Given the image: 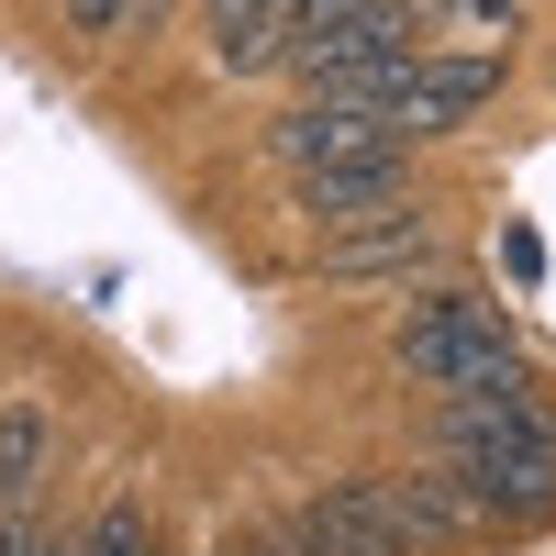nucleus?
<instances>
[{
    "instance_id": "obj_1",
    "label": "nucleus",
    "mask_w": 556,
    "mask_h": 556,
    "mask_svg": "<svg viewBox=\"0 0 556 556\" xmlns=\"http://www.w3.org/2000/svg\"><path fill=\"white\" fill-rule=\"evenodd\" d=\"M434 468L479 513V534L556 523V401H545V379L513 367V379H490V390L434 401Z\"/></svg>"
},
{
    "instance_id": "obj_2",
    "label": "nucleus",
    "mask_w": 556,
    "mask_h": 556,
    "mask_svg": "<svg viewBox=\"0 0 556 556\" xmlns=\"http://www.w3.org/2000/svg\"><path fill=\"white\" fill-rule=\"evenodd\" d=\"M390 367H401L412 390L456 401V390L513 379V367H523V334H513V312L479 301V290H424V301L390 323Z\"/></svg>"
},
{
    "instance_id": "obj_3",
    "label": "nucleus",
    "mask_w": 556,
    "mask_h": 556,
    "mask_svg": "<svg viewBox=\"0 0 556 556\" xmlns=\"http://www.w3.org/2000/svg\"><path fill=\"white\" fill-rule=\"evenodd\" d=\"M501 101V56H456V45H424V56H401L379 89H367V112L390 123V146H445V134H468L479 112Z\"/></svg>"
},
{
    "instance_id": "obj_4",
    "label": "nucleus",
    "mask_w": 556,
    "mask_h": 556,
    "mask_svg": "<svg viewBox=\"0 0 556 556\" xmlns=\"http://www.w3.org/2000/svg\"><path fill=\"white\" fill-rule=\"evenodd\" d=\"M290 556H424L390 513V468H356V479H323L290 523H278Z\"/></svg>"
},
{
    "instance_id": "obj_5",
    "label": "nucleus",
    "mask_w": 556,
    "mask_h": 556,
    "mask_svg": "<svg viewBox=\"0 0 556 556\" xmlns=\"http://www.w3.org/2000/svg\"><path fill=\"white\" fill-rule=\"evenodd\" d=\"M267 156L290 167V178H323V167H390V123L367 112V101H290L267 123Z\"/></svg>"
},
{
    "instance_id": "obj_6",
    "label": "nucleus",
    "mask_w": 556,
    "mask_h": 556,
    "mask_svg": "<svg viewBox=\"0 0 556 556\" xmlns=\"http://www.w3.org/2000/svg\"><path fill=\"white\" fill-rule=\"evenodd\" d=\"M290 212L312 223V245H345L367 235V223H401V212H424L412 201V167H323V178H290Z\"/></svg>"
},
{
    "instance_id": "obj_7",
    "label": "nucleus",
    "mask_w": 556,
    "mask_h": 556,
    "mask_svg": "<svg viewBox=\"0 0 556 556\" xmlns=\"http://www.w3.org/2000/svg\"><path fill=\"white\" fill-rule=\"evenodd\" d=\"M45 479H56V412L45 401H0V523L34 513Z\"/></svg>"
},
{
    "instance_id": "obj_8",
    "label": "nucleus",
    "mask_w": 556,
    "mask_h": 556,
    "mask_svg": "<svg viewBox=\"0 0 556 556\" xmlns=\"http://www.w3.org/2000/svg\"><path fill=\"white\" fill-rule=\"evenodd\" d=\"M278 12L290 0H201V56L223 78H267L278 67Z\"/></svg>"
},
{
    "instance_id": "obj_9",
    "label": "nucleus",
    "mask_w": 556,
    "mask_h": 556,
    "mask_svg": "<svg viewBox=\"0 0 556 556\" xmlns=\"http://www.w3.org/2000/svg\"><path fill=\"white\" fill-rule=\"evenodd\" d=\"M424 256H434V223H424V212H401V223H367V235L323 245V267H334V278H390V267H424Z\"/></svg>"
},
{
    "instance_id": "obj_10",
    "label": "nucleus",
    "mask_w": 556,
    "mask_h": 556,
    "mask_svg": "<svg viewBox=\"0 0 556 556\" xmlns=\"http://www.w3.org/2000/svg\"><path fill=\"white\" fill-rule=\"evenodd\" d=\"M513 23H523V0H434L424 12V34H456V56H501Z\"/></svg>"
},
{
    "instance_id": "obj_11",
    "label": "nucleus",
    "mask_w": 556,
    "mask_h": 556,
    "mask_svg": "<svg viewBox=\"0 0 556 556\" xmlns=\"http://www.w3.org/2000/svg\"><path fill=\"white\" fill-rule=\"evenodd\" d=\"M78 556H167V545L146 523V501H101V513L78 523Z\"/></svg>"
},
{
    "instance_id": "obj_12",
    "label": "nucleus",
    "mask_w": 556,
    "mask_h": 556,
    "mask_svg": "<svg viewBox=\"0 0 556 556\" xmlns=\"http://www.w3.org/2000/svg\"><path fill=\"white\" fill-rule=\"evenodd\" d=\"M67 34H78V45H112V34H146V0H67Z\"/></svg>"
},
{
    "instance_id": "obj_13",
    "label": "nucleus",
    "mask_w": 556,
    "mask_h": 556,
    "mask_svg": "<svg viewBox=\"0 0 556 556\" xmlns=\"http://www.w3.org/2000/svg\"><path fill=\"white\" fill-rule=\"evenodd\" d=\"M12 556H78V534L45 523V513H12Z\"/></svg>"
},
{
    "instance_id": "obj_14",
    "label": "nucleus",
    "mask_w": 556,
    "mask_h": 556,
    "mask_svg": "<svg viewBox=\"0 0 556 556\" xmlns=\"http://www.w3.org/2000/svg\"><path fill=\"white\" fill-rule=\"evenodd\" d=\"M0 556H12V523H0Z\"/></svg>"
},
{
    "instance_id": "obj_15",
    "label": "nucleus",
    "mask_w": 556,
    "mask_h": 556,
    "mask_svg": "<svg viewBox=\"0 0 556 556\" xmlns=\"http://www.w3.org/2000/svg\"><path fill=\"white\" fill-rule=\"evenodd\" d=\"M156 12H167V0H146V23H156Z\"/></svg>"
},
{
    "instance_id": "obj_16",
    "label": "nucleus",
    "mask_w": 556,
    "mask_h": 556,
    "mask_svg": "<svg viewBox=\"0 0 556 556\" xmlns=\"http://www.w3.org/2000/svg\"><path fill=\"white\" fill-rule=\"evenodd\" d=\"M212 556H223V545H212Z\"/></svg>"
}]
</instances>
